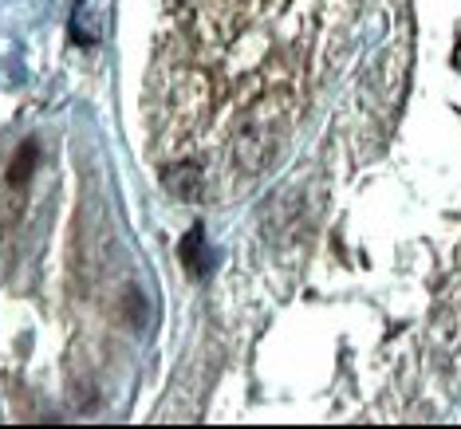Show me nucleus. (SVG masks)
Returning a JSON list of instances; mask_svg holds the SVG:
<instances>
[{"instance_id":"4","label":"nucleus","mask_w":461,"mask_h":429,"mask_svg":"<svg viewBox=\"0 0 461 429\" xmlns=\"http://www.w3.org/2000/svg\"><path fill=\"white\" fill-rule=\"evenodd\" d=\"M177 4H182V0H166V8H177Z\"/></svg>"},{"instance_id":"2","label":"nucleus","mask_w":461,"mask_h":429,"mask_svg":"<svg viewBox=\"0 0 461 429\" xmlns=\"http://www.w3.org/2000/svg\"><path fill=\"white\" fill-rule=\"evenodd\" d=\"M166 190L177 193L182 201H197L202 197V170L190 162V165H174V170H166Z\"/></svg>"},{"instance_id":"1","label":"nucleus","mask_w":461,"mask_h":429,"mask_svg":"<svg viewBox=\"0 0 461 429\" xmlns=\"http://www.w3.org/2000/svg\"><path fill=\"white\" fill-rule=\"evenodd\" d=\"M177 256H182V264H185V272H190L194 280H205L209 276V268H213V253H209V245H205V228L202 225H194L190 233L182 237V245H177Z\"/></svg>"},{"instance_id":"3","label":"nucleus","mask_w":461,"mask_h":429,"mask_svg":"<svg viewBox=\"0 0 461 429\" xmlns=\"http://www.w3.org/2000/svg\"><path fill=\"white\" fill-rule=\"evenodd\" d=\"M36 142H24L16 150V158L8 162V185H13V190H20V185H28V177H32V170H36Z\"/></svg>"}]
</instances>
